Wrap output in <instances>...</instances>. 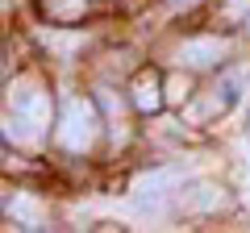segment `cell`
<instances>
[{"mask_svg":"<svg viewBox=\"0 0 250 233\" xmlns=\"http://www.w3.org/2000/svg\"><path fill=\"white\" fill-rule=\"evenodd\" d=\"M50 125V100L38 83H17L9 92V134L17 137H42Z\"/></svg>","mask_w":250,"mask_h":233,"instance_id":"6da1fadb","label":"cell"},{"mask_svg":"<svg viewBox=\"0 0 250 233\" xmlns=\"http://www.w3.org/2000/svg\"><path fill=\"white\" fill-rule=\"evenodd\" d=\"M54 137H59L62 150H71V154L92 150V146L100 142V116H96V108H92L88 100L71 96L67 104H62V113H59V129H54Z\"/></svg>","mask_w":250,"mask_h":233,"instance_id":"7a4b0ae2","label":"cell"},{"mask_svg":"<svg viewBox=\"0 0 250 233\" xmlns=\"http://www.w3.org/2000/svg\"><path fill=\"white\" fill-rule=\"evenodd\" d=\"M225 50H229L225 38H188V42L179 46V63L192 67V71H196V67H217L225 58Z\"/></svg>","mask_w":250,"mask_h":233,"instance_id":"3957f363","label":"cell"},{"mask_svg":"<svg viewBox=\"0 0 250 233\" xmlns=\"http://www.w3.org/2000/svg\"><path fill=\"white\" fill-rule=\"evenodd\" d=\"M134 104L142 108V113H154V108H163V104H167V92H163V79H159L154 71L138 75V83H134Z\"/></svg>","mask_w":250,"mask_h":233,"instance_id":"277c9868","label":"cell"},{"mask_svg":"<svg viewBox=\"0 0 250 233\" xmlns=\"http://www.w3.org/2000/svg\"><path fill=\"white\" fill-rule=\"evenodd\" d=\"M175 183H179V171H154V175H142L134 183V192H138V200H163Z\"/></svg>","mask_w":250,"mask_h":233,"instance_id":"5b68a950","label":"cell"},{"mask_svg":"<svg viewBox=\"0 0 250 233\" xmlns=\"http://www.w3.org/2000/svg\"><path fill=\"white\" fill-rule=\"evenodd\" d=\"M221 188H213V183H200V188L184 192V208H217L221 204Z\"/></svg>","mask_w":250,"mask_h":233,"instance_id":"8992f818","label":"cell"},{"mask_svg":"<svg viewBox=\"0 0 250 233\" xmlns=\"http://www.w3.org/2000/svg\"><path fill=\"white\" fill-rule=\"evenodd\" d=\"M163 92H167V104H184V100L192 96V79H188L184 71H175V75L163 79Z\"/></svg>","mask_w":250,"mask_h":233,"instance_id":"52a82bcc","label":"cell"},{"mask_svg":"<svg viewBox=\"0 0 250 233\" xmlns=\"http://www.w3.org/2000/svg\"><path fill=\"white\" fill-rule=\"evenodd\" d=\"M167 4H171V9H196L200 0H167Z\"/></svg>","mask_w":250,"mask_h":233,"instance_id":"ba28073f","label":"cell"}]
</instances>
